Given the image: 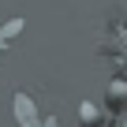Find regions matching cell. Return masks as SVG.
I'll return each mask as SVG.
<instances>
[{"label":"cell","instance_id":"obj_1","mask_svg":"<svg viewBox=\"0 0 127 127\" xmlns=\"http://www.w3.org/2000/svg\"><path fill=\"white\" fill-rule=\"evenodd\" d=\"M101 52H108L120 67L127 71V19H123V15H112V19H108V34H105V41H101Z\"/></svg>","mask_w":127,"mask_h":127},{"label":"cell","instance_id":"obj_2","mask_svg":"<svg viewBox=\"0 0 127 127\" xmlns=\"http://www.w3.org/2000/svg\"><path fill=\"white\" fill-rule=\"evenodd\" d=\"M23 26H26L23 19H11V23H0V52L8 49V41H11L15 34H23Z\"/></svg>","mask_w":127,"mask_h":127},{"label":"cell","instance_id":"obj_3","mask_svg":"<svg viewBox=\"0 0 127 127\" xmlns=\"http://www.w3.org/2000/svg\"><path fill=\"white\" fill-rule=\"evenodd\" d=\"M82 120H86V123H97V108L86 105V108H82Z\"/></svg>","mask_w":127,"mask_h":127},{"label":"cell","instance_id":"obj_4","mask_svg":"<svg viewBox=\"0 0 127 127\" xmlns=\"http://www.w3.org/2000/svg\"><path fill=\"white\" fill-rule=\"evenodd\" d=\"M116 127H127V112H120V120H116Z\"/></svg>","mask_w":127,"mask_h":127}]
</instances>
